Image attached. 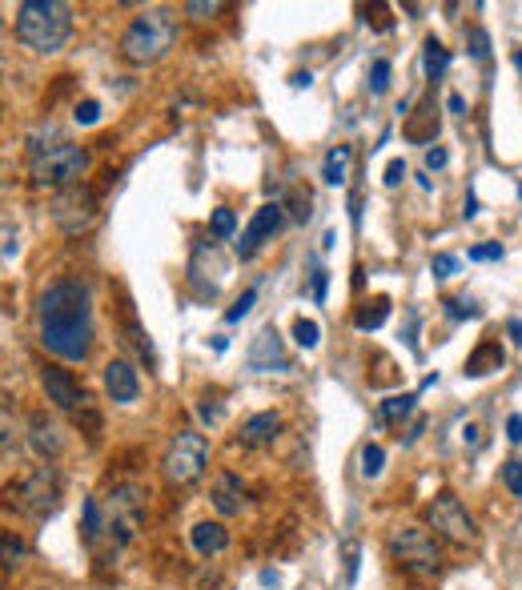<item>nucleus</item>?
I'll list each match as a JSON object with an SVG mask.
<instances>
[{
	"instance_id": "nucleus-1",
	"label": "nucleus",
	"mask_w": 522,
	"mask_h": 590,
	"mask_svg": "<svg viewBox=\"0 0 522 590\" xmlns=\"http://www.w3.org/2000/svg\"><path fill=\"white\" fill-rule=\"evenodd\" d=\"M37 338L61 362H85L93 350V298L81 277H57L41 289Z\"/></svg>"
},
{
	"instance_id": "nucleus-2",
	"label": "nucleus",
	"mask_w": 522,
	"mask_h": 590,
	"mask_svg": "<svg viewBox=\"0 0 522 590\" xmlns=\"http://www.w3.org/2000/svg\"><path fill=\"white\" fill-rule=\"evenodd\" d=\"M13 33L33 53H61L73 37V9L65 0H25L17 5Z\"/></svg>"
},
{
	"instance_id": "nucleus-3",
	"label": "nucleus",
	"mask_w": 522,
	"mask_h": 590,
	"mask_svg": "<svg viewBox=\"0 0 522 590\" xmlns=\"http://www.w3.org/2000/svg\"><path fill=\"white\" fill-rule=\"evenodd\" d=\"M177 45V17L169 9H145L121 33V57L129 65H157Z\"/></svg>"
},
{
	"instance_id": "nucleus-4",
	"label": "nucleus",
	"mask_w": 522,
	"mask_h": 590,
	"mask_svg": "<svg viewBox=\"0 0 522 590\" xmlns=\"http://www.w3.org/2000/svg\"><path fill=\"white\" fill-rule=\"evenodd\" d=\"M89 169V149L85 145H73V141H57L53 149L29 157V181L37 189H69V185H81Z\"/></svg>"
},
{
	"instance_id": "nucleus-5",
	"label": "nucleus",
	"mask_w": 522,
	"mask_h": 590,
	"mask_svg": "<svg viewBox=\"0 0 522 590\" xmlns=\"http://www.w3.org/2000/svg\"><path fill=\"white\" fill-rule=\"evenodd\" d=\"M145 490L137 482H121L113 486V494L101 502L105 514V534L113 538V546H129L137 538V530L145 526Z\"/></svg>"
},
{
	"instance_id": "nucleus-6",
	"label": "nucleus",
	"mask_w": 522,
	"mask_h": 590,
	"mask_svg": "<svg viewBox=\"0 0 522 590\" xmlns=\"http://www.w3.org/2000/svg\"><path fill=\"white\" fill-rule=\"evenodd\" d=\"M390 554H394L398 566H406L418 578H434L442 570L438 534H430L422 526H398V530H390Z\"/></svg>"
},
{
	"instance_id": "nucleus-7",
	"label": "nucleus",
	"mask_w": 522,
	"mask_h": 590,
	"mask_svg": "<svg viewBox=\"0 0 522 590\" xmlns=\"http://www.w3.org/2000/svg\"><path fill=\"white\" fill-rule=\"evenodd\" d=\"M205 462H209V438L197 434V430H177L173 442H169V450H165L161 470H165V478L173 486H193L201 478Z\"/></svg>"
},
{
	"instance_id": "nucleus-8",
	"label": "nucleus",
	"mask_w": 522,
	"mask_h": 590,
	"mask_svg": "<svg viewBox=\"0 0 522 590\" xmlns=\"http://www.w3.org/2000/svg\"><path fill=\"white\" fill-rule=\"evenodd\" d=\"M13 498H17V506L25 510V514H33V518H53L57 510H61V474H57V466H37L29 478H21L13 490H9Z\"/></svg>"
},
{
	"instance_id": "nucleus-9",
	"label": "nucleus",
	"mask_w": 522,
	"mask_h": 590,
	"mask_svg": "<svg viewBox=\"0 0 522 590\" xmlns=\"http://www.w3.org/2000/svg\"><path fill=\"white\" fill-rule=\"evenodd\" d=\"M49 209H53L57 229L69 233V237H81V233H89L97 225V193L89 185H69L61 193H53Z\"/></svg>"
},
{
	"instance_id": "nucleus-10",
	"label": "nucleus",
	"mask_w": 522,
	"mask_h": 590,
	"mask_svg": "<svg viewBox=\"0 0 522 590\" xmlns=\"http://www.w3.org/2000/svg\"><path fill=\"white\" fill-rule=\"evenodd\" d=\"M426 518H430V530H434L438 538L454 542V546H470V542H478V526H474V518L466 514V506H462L450 490H442V494L430 502Z\"/></svg>"
},
{
	"instance_id": "nucleus-11",
	"label": "nucleus",
	"mask_w": 522,
	"mask_h": 590,
	"mask_svg": "<svg viewBox=\"0 0 522 590\" xmlns=\"http://www.w3.org/2000/svg\"><path fill=\"white\" fill-rule=\"evenodd\" d=\"M41 386H45V394H49V402L57 406V410H65V414H73L77 422H81V414H89L93 418V410H89V390L73 378V370H61V366H45L41 370Z\"/></svg>"
},
{
	"instance_id": "nucleus-12",
	"label": "nucleus",
	"mask_w": 522,
	"mask_h": 590,
	"mask_svg": "<svg viewBox=\"0 0 522 590\" xmlns=\"http://www.w3.org/2000/svg\"><path fill=\"white\" fill-rule=\"evenodd\" d=\"M282 225H286V205H282V201H266V205H261V209L253 213V221L241 229L237 257H241V261L257 257V249L266 245V241H274V237L282 233Z\"/></svg>"
},
{
	"instance_id": "nucleus-13",
	"label": "nucleus",
	"mask_w": 522,
	"mask_h": 590,
	"mask_svg": "<svg viewBox=\"0 0 522 590\" xmlns=\"http://www.w3.org/2000/svg\"><path fill=\"white\" fill-rule=\"evenodd\" d=\"M229 273V261L221 257V249H217V241H209V245H197L193 249V261H189V285L201 293V298H217V281Z\"/></svg>"
},
{
	"instance_id": "nucleus-14",
	"label": "nucleus",
	"mask_w": 522,
	"mask_h": 590,
	"mask_svg": "<svg viewBox=\"0 0 522 590\" xmlns=\"http://www.w3.org/2000/svg\"><path fill=\"white\" fill-rule=\"evenodd\" d=\"M29 446L49 462V458H57L61 450H65V430H61V422L49 414V410H37V414H29Z\"/></svg>"
},
{
	"instance_id": "nucleus-15",
	"label": "nucleus",
	"mask_w": 522,
	"mask_h": 590,
	"mask_svg": "<svg viewBox=\"0 0 522 590\" xmlns=\"http://www.w3.org/2000/svg\"><path fill=\"white\" fill-rule=\"evenodd\" d=\"M249 370H257V374H270V370L286 374V370H290V358H286V350H282L278 330H261V334L253 338V346H249Z\"/></svg>"
},
{
	"instance_id": "nucleus-16",
	"label": "nucleus",
	"mask_w": 522,
	"mask_h": 590,
	"mask_svg": "<svg viewBox=\"0 0 522 590\" xmlns=\"http://www.w3.org/2000/svg\"><path fill=\"white\" fill-rule=\"evenodd\" d=\"M105 394L117 402V406H129V402H137V394H141V378H137V370L125 362V358H113L109 366H105Z\"/></svg>"
},
{
	"instance_id": "nucleus-17",
	"label": "nucleus",
	"mask_w": 522,
	"mask_h": 590,
	"mask_svg": "<svg viewBox=\"0 0 522 590\" xmlns=\"http://www.w3.org/2000/svg\"><path fill=\"white\" fill-rule=\"evenodd\" d=\"M282 434V418L278 414H253V418H245L241 422V446L245 450H266V446H274V438Z\"/></svg>"
},
{
	"instance_id": "nucleus-18",
	"label": "nucleus",
	"mask_w": 522,
	"mask_h": 590,
	"mask_svg": "<svg viewBox=\"0 0 522 590\" xmlns=\"http://www.w3.org/2000/svg\"><path fill=\"white\" fill-rule=\"evenodd\" d=\"M213 506H217V514L221 518H233V514H241L245 510V486H241V478L237 474H217V482H213Z\"/></svg>"
},
{
	"instance_id": "nucleus-19",
	"label": "nucleus",
	"mask_w": 522,
	"mask_h": 590,
	"mask_svg": "<svg viewBox=\"0 0 522 590\" xmlns=\"http://www.w3.org/2000/svg\"><path fill=\"white\" fill-rule=\"evenodd\" d=\"M402 137L414 141V145H430V141L438 137V109H434V101H422V105L414 109V117H406Z\"/></svg>"
},
{
	"instance_id": "nucleus-20",
	"label": "nucleus",
	"mask_w": 522,
	"mask_h": 590,
	"mask_svg": "<svg viewBox=\"0 0 522 590\" xmlns=\"http://www.w3.org/2000/svg\"><path fill=\"white\" fill-rule=\"evenodd\" d=\"M189 542H193V550L197 554H205V558H213V554H221L225 546H229V530H225V522H197L193 530H189Z\"/></svg>"
},
{
	"instance_id": "nucleus-21",
	"label": "nucleus",
	"mask_w": 522,
	"mask_h": 590,
	"mask_svg": "<svg viewBox=\"0 0 522 590\" xmlns=\"http://www.w3.org/2000/svg\"><path fill=\"white\" fill-rule=\"evenodd\" d=\"M494 370H502V346H498L494 338H486V342H478V350L466 358L462 374H466V378H486V374H494Z\"/></svg>"
},
{
	"instance_id": "nucleus-22",
	"label": "nucleus",
	"mask_w": 522,
	"mask_h": 590,
	"mask_svg": "<svg viewBox=\"0 0 522 590\" xmlns=\"http://www.w3.org/2000/svg\"><path fill=\"white\" fill-rule=\"evenodd\" d=\"M350 161H354V149L350 145H334L326 153V161H322V181L326 185H342L346 173H350Z\"/></svg>"
},
{
	"instance_id": "nucleus-23",
	"label": "nucleus",
	"mask_w": 522,
	"mask_h": 590,
	"mask_svg": "<svg viewBox=\"0 0 522 590\" xmlns=\"http://www.w3.org/2000/svg\"><path fill=\"white\" fill-rule=\"evenodd\" d=\"M446 65H450V49H446L442 41L426 37V45H422V69H426V77H430V81H442Z\"/></svg>"
},
{
	"instance_id": "nucleus-24",
	"label": "nucleus",
	"mask_w": 522,
	"mask_h": 590,
	"mask_svg": "<svg viewBox=\"0 0 522 590\" xmlns=\"http://www.w3.org/2000/svg\"><path fill=\"white\" fill-rule=\"evenodd\" d=\"M386 318H390V298H370V302H362V310L354 314V326H358L362 334H370V330H378Z\"/></svg>"
},
{
	"instance_id": "nucleus-25",
	"label": "nucleus",
	"mask_w": 522,
	"mask_h": 590,
	"mask_svg": "<svg viewBox=\"0 0 522 590\" xmlns=\"http://www.w3.org/2000/svg\"><path fill=\"white\" fill-rule=\"evenodd\" d=\"M414 402H418V394H394V398H386V402H382V422L402 426V422L414 414Z\"/></svg>"
},
{
	"instance_id": "nucleus-26",
	"label": "nucleus",
	"mask_w": 522,
	"mask_h": 590,
	"mask_svg": "<svg viewBox=\"0 0 522 590\" xmlns=\"http://www.w3.org/2000/svg\"><path fill=\"white\" fill-rule=\"evenodd\" d=\"M358 462H362V466H358V470H362V478H378V474H382V466H386V450H382L378 442H366Z\"/></svg>"
},
{
	"instance_id": "nucleus-27",
	"label": "nucleus",
	"mask_w": 522,
	"mask_h": 590,
	"mask_svg": "<svg viewBox=\"0 0 522 590\" xmlns=\"http://www.w3.org/2000/svg\"><path fill=\"white\" fill-rule=\"evenodd\" d=\"M197 414H201V422H205V426H221V418H225V406H221V394H217V390H209V394H201V402H197Z\"/></svg>"
},
{
	"instance_id": "nucleus-28",
	"label": "nucleus",
	"mask_w": 522,
	"mask_h": 590,
	"mask_svg": "<svg viewBox=\"0 0 522 590\" xmlns=\"http://www.w3.org/2000/svg\"><path fill=\"white\" fill-rule=\"evenodd\" d=\"M0 546H5V570H17L25 562V542L17 530H5V538H0Z\"/></svg>"
},
{
	"instance_id": "nucleus-29",
	"label": "nucleus",
	"mask_w": 522,
	"mask_h": 590,
	"mask_svg": "<svg viewBox=\"0 0 522 590\" xmlns=\"http://www.w3.org/2000/svg\"><path fill=\"white\" fill-rule=\"evenodd\" d=\"M209 229H213V237H217V241L233 237V229H237V217H233V209H229V205L213 209V217H209Z\"/></svg>"
},
{
	"instance_id": "nucleus-30",
	"label": "nucleus",
	"mask_w": 522,
	"mask_h": 590,
	"mask_svg": "<svg viewBox=\"0 0 522 590\" xmlns=\"http://www.w3.org/2000/svg\"><path fill=\"white\" fill-rule=\"evenodd\" d=\"M294 342H298L302 350H314V346L322 342L318 322H314V318H298V322H294Z\"/></svg>"
},
{
	"instance_id": "nucleus-31",
	"label": "nucleus",
	"mask_w": 522,
	"mask_h": 590,
	"mask_svg": "<svg viewBox=\"0 0 522 590\" xmlns=\"http://www.w3.org/2000/svg\"><path fill=\"white\" fill-rule=\"evenodd\" d=\"M386 89H390V61H386V57H378V61L370 65V93H374V97H382Z\"/></svg>"
},
{
	"instance_id": "nucleus-32",
	"label": "nucleus",
	"mask_w": 522,
	"mask_h": 590,
	"mask_svg": "<svg viewBox=\"0 0 522 590\" xmlns=\"http://www.w3.org/2000/svg\"><path fill=\"white\" fill-rule=\"evenodd\" d=\"M442 306H446V318H450V322H466V318H478V314H482V310H478L474 302H466V298H446Z\"/></svg>"
},
{
	"instance_id": "nucleus-33",
	"label": "nucleus",
	"mask_w": 522,
	"mask_h": 590,
	"mask_svg": "<svg viewBox=\"0 0 522 590\" xmlns=\"http://www.w3.org/2000/svg\"><path fill=\"white\" fill-rule=\"evenodd\" d=\"M129 342H133V350H137V354H141V358H145L149 366L157 362V354H153V342H149V334H145V330H141V326H137L133 318H129Z\"/></svg>"
},
{
	"instance_id": "nucleus-34",
	"label": "nucleus",
	"mask_w": 522,
	"mask_h": 590,
	"mask_svg": "<svg viewBox=\"0 0 522 590\" xmlns=\"http://www.w3.org/2000/svg\"><path fill=\"white\" fill-rule=\"evenodd\" d=\"M362 13H366V25H374L378 33H386V29H394V17H390V5H362Z\"/></svg>"
},
{
	"instance_id": "nucleus-35",
	"label": "nucleus",
	"mask_w": 522,
	"mask_h": 590,
	"mask_svg": "<svg viewBox=\"0 0 522 590\" xmlns=\"http://www.w3.org/2000/svg\"><path fill=\"white\" fill-rule=\"evenodd\" d=\"M498 474H502V486H506L514 498H522V462H514V458H510V462H502V470H498Z\"/></svg>"
},
{
	"instance_id": "nucleus-36",
	"label": "nucleus",
	"mask_w": 522,
	"mask_h": 590,
	"mask_svg": "<svg viewBox=\"0 0 522 590\" xmlns=\"http://www.w3.org/2000/svg\"><path fill=\"white\" fill-rule=\"evenodd\" d=\"M253 302H257V289H245L241 298H237V302H233V306L225 310V322H241V318H245V314L253 310Z\"/></svg>"
},
{
	"instance_id": "nucleus-37",
	"label": "nucleus",
	"mask_w": 522,
	"mask_h": 590,
	"mask_svg": "<svg viewBox=\"0 0 522 590\" xmlns=\"http://www.w3.org/2000/svg\"><path fill=\"white\" fill-rule=\"evenodd\" d=\"M466 45H470V57H474V61H486V57H490V37H486V29H470V33H466Z\"/></svg>"
},
{
	"instance_id": "nucleus-38",
	"label": "nucleus",
	"mask_w": 522,
	"mask_h": 590,
	"mask_svg": "<svg viewBox=\"0 0 522 590\" xmlns=\"http://www.w3.org/2000/svg\"><path fill=\"white\" fill-rule=\"evenodd\" d=\"M185 13H189L193 21H209V17H217V13H221V5H217V0H209V5H205V0H189Z\"/></svg>"
},
{
	"instance_id": "nucleus-39",
	"label": "nucleus",
	"mask_w": 522,
	"mask_h": 590,
	"mask_svg": "<svg viewBox=\"0 0 522 590\" xmlns=\"http://www.w3.org/2000/svg\"><path fill=\"white\" fill-rule=\"evenodd\" d=\"M73 121H77V125H97V121H101V105H97V101H81L77 113H73Z\"/></svg>"
},
{
	"instance_id": "nucleus-40",
	"label": "nucleus",
	"mask_w": 522,
	"mask_h": 590,
	"mask_svg": "<svg viewBox=\"0 0 522 590\" xmlns=\"http://www.w3.org/2000/svg\"><path fill=\"white\" fill-rule=\"evenodd\" d=\"M326 285H330V273L326 269H314V277H310V298L322 306L326 302Z\"/></svg>"
},
{
	"instance_id": "nucleus-41",
	"label": "nucleus",
	"mask_w": 522,
	"mask_h": 590,
	"mask_svg": "<svg viewBox=\"0 0 522 590\" xmlns=\"http://www.w3.org/2000/svg\"><path fill=\"white\" fill-rule=\"evenodd\" d=\"M430 269H434V277H450V273L458 269V257H454V253H434Z\"/></svg>"
},
{
	"instance_id": "nucleus-42",
	"label": "nucleus",
	"mask_w": 522,
	"mask_h": 590,
	"mask_svg": "<svg viewBox=\"0 0 522 590\" xmlns=\"http://www.w3.org/2000/svg\"><path fill=\"white\" fill-rule=\"evenodd\" d=\"M470 261H502V245H498V241L474 245V249H470Z\"/></svg>"
},
{
	"instance_id": "nucleus-43",
	"label": "nucleus",
	"mask_w": 522,
	"mask_h": 590,
	"mask_svg": "<svg viewBox=\"0 0 522 590\" xmlns=\"http://www.w3.org/2000/svg\"><path fill=\"white\" fill-rule=\"evenodd\" d=\"M17 458V434H13V410L5 406V462Z\"/></svg>"
},
{
	"instance_id": "nucleus-44",
	"label": "nucleus",
	"mask_w": 522,
	"mask_h": 590,
	"mask_svg": "<svg viewBox=\"0 0 522 590\" xmlns=\"http://www.w3.org/2000/svg\"><path fill=\"white\" fill-rule=\"evenodd\" d=\"M406 181V161H390L386 165V185L394 189V185H402Z\"/></svg>"
},
{
	"instance_id": "nucleus-45",
	"label": "nucleus",
	"mask_w": 522,
	"mask_h": 590,
	"mask_svg": "<svg viewBox=\"0 0 522 590\" xmlns=\"http://www.w3.org/2000/svg\"><path fill=\"white\" fill-rule=\"evenodd\" d=\"M446 161H450V157H446V149H442V145H434V149H426V169H430V173H434V169H442Z\"/></svg>"
},
{
	"instance_id": "nucleus-46",
	"label": "nucleus",
	"mask_w": 522,
	"mask_h": 590,
	"mask_svg": "<svg viewBox=\"0 0 522 590\" xmlns=\"http://www.w3.org/2000/svg\"><path fill=\"white\" fill-rule=\"evenodd\" d=\"M17 249H21V241H17V229L5 221V261H13V257H17Z\"/></svg>"
},
{
	"instance_id": "nucleus-47",
	"label": "nucleus",
	"mask_w": 522,
	"mask_h": 590,
	"mask_svg": "<svg viewBox=\"0 0 522 590\" xmlns=\"http://www.w3.org/2000/svg\"><path fill=\"white\" fill-rule=\"evenodd\" d=\"M346 578H358V542H346Z\"/></svg>"
},
{
	"instance_id": "nucleus-48",
	"label": "nucleus",
	"mask_w": 522,
	"mask_h": 590,
	"mask_svg": "<svg viewBox=\"0 0 522 590\" xmlns=\"http://www.w3.org/2000/svg\"><path fill=\"white\" fill-rule=\"evenodd\" d=\"M506 438L510 442H522V414H510L506 418Z\"/></svg>"
},
{
	"instance_id": "nucleus-49",
	"label": "nucleus",
	"mask_w": 522,
	"mask_h": 590,
	"mask_svg": "<svg viewBox=\"0 0 522 590\" xmlns=\"http://www.w3.org/2000/svg\"><path fill=\"white\" fill-rule=\"evenodd\" d=\"M350 221H354V225H362V193H358V189L350 193Z\"/></svg>"
},
{
	"instance_id": "nucleus-50",
	"label": "nucleus",
	"mask_w": 522,
	"mask_h": 590,
	"mask_svg": "<svg viewBox=\"0 0 522 590\" xmlns=\"http://www.w3.org/2000/svg\"><path fill=\"white\" fill-rule=\"evenodd\" d=\"M446 109H450V113H466V105H462V97H458V93H450V97H446Z\"/></svg>"
},
{
	"instance_id": "nucleus-51",
	"label": "nucleus",
	"mask_w": 522,
	"mask_h": 590,
	"mask_svg": "<svg viewBox=\"0 0 522 590\" xmlns=\"http://www.w3.org/2000/svg\"><path fill=\"white\" fill-rule=\"evenodd\" d=\"M506 334H510L514 342H522V322H518V318H514V322H506Z\"/></svg>"
},
{
	"instance_id": "nucleus-52",
	"label": "nucleus",
	"mask_w": 522,
	"mask_h": 590,
	"mask_svg": "<svg viewBox=\"0 0 522 590\" xmlns=\"http://www.w3.org/2000/svg\"><path fill=\"white\" fill-rule=\"evenodd\" d=\"M294 89H310V73H298L294 77Z\"/></svg>"
},
{
	"instance_id": "nucleus-53",
	"label": "nucleus",
	"mask_w": 522,
	"mask_h": 590,
	"mask_svg": "<svg viewBox=\"0 0 522 590\" xmlns=\"http://www.w3.org/2000/svg\"><path fill=\"white\" fill-rule=\"evenodd\" d=\"M514 69H518V73H522V49H518V53H514Z\"/></svg>"
},
{
	"instance_id": "nucleus-54",
	"label": "nucleus",
	"mask_w": 522,
	"mask_h": 590,
	"mask_svg": "<svg viewBox=\"0 0 522 590\" xmlns=\"http://www.w3.org/2000/svg\"><path fill=\"white\" fill-rule=\"evenodd\" d=\"M518 197H522V185H518Z\"/></svg>"
}]
</instances>
